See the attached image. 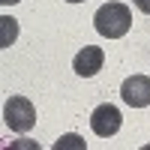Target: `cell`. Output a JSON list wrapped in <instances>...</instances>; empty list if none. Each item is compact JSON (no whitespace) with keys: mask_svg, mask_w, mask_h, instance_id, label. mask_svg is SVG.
<instances>
[{"mask_svg":"<svg viewBox=\"0 0 150 150\" xmlns=\"http://www.w3.org/2000/svg\"><path fill=\"white\" fill-rule=\"evenodd\" d=\"M0 3H3V6H12V3H18V0H0Z\"/></svg>","mask_w":150,"mask_h":150,"instance_id":"cell-9","label":"cell"},{"mask_svg":"<svg viewBox=\"0 0 150 150\" xmlns=\"http://www.w3.org/2000/svg\"><path fill=\"white\" fill-rule=\"evenodd\" d=\"M66 3H84V0H66Z\"/></svg>","mask_w":150,"mask_h":150,"instance_id":"cell-10","label":"cell"},{"mask_svg":"<svg viewBox=\"0 0 150 150\" xmlns=\"http://www.w3.org/2000/svg\"><path fill=\"white\" fill-rule=\"evenodd\" d=\"M123 126V117H120V111L105 102V105H96L93 108V114H90V129L93 135H99V138H111V135H117Z\"/></svg>","mask_w":150,"mask_h":150,"instance_id":"cell-3","label":"cell"},{"mask_svg":"<svg viewBox=\"0 0 150 150\" xmlns=\"http://www.w3.org/2000/svg\"><path fill=\"white\" fill-rule=\"evenodd\" d=\"M66 147H75V150H87V144H84V138L81 135H63L57 144H54V150H66Z\"/></svg>","mask_w":150,"mask_h":150,"instance_id":"cell-7","label":"cell"},{"mask_svg":"<svg viewBox=\"0 0 150 150\" xmlns=\"http://www.w3.org/2000/svg\"><path fill=\"white\" fill-rule=\"evenodd\" d=\"M132 3L138 6V9L144 12V15H150V0H132Z\"/></svg>","mask_w":150,"mask_h":150,"instance_id":"cell-8","label":"cell"},{"mask_svg":"<svg viewBox=\"0 0 150 150\" xmlns=\"http://www.w3.org/2000/svg\"><path fill=\"white\" fill-rule=\"evenodd\" d=\"M3 120L12 132H30L36 126V108L27 96H9L3 105Z\"/></svg>","mask_w":150,"mask_h":150,"instance_id":"cell-2","label":"cell"},{"mask_svg":"<svg viewBox=\"0 0 150 150\" xmlns=\"http://www.w3.org/2000/svg\"><path fill=\"white\" fill-rule=\"evenodd\" d=\"M0 27H3V36H0V48H9L12 42H15V36H18V24H15V18L3 15V18H0Z\"/></svg>","mask_w":150,"mask_h":150,"instance_id":"cell-6","label":"cell"},{"mask_svg":"<svg viewBox=\"0 0 150 150\" xmlns=\"http://www.w3.org/2000/svg\"><path fill=\"white\" fill-rule=\"evenodd\" d=\"M120 96L132 108H147L150 105V78L147 75H129L120 87Z\"/></svg>","mask_w":150,"mask_h":150,"instance_id":"cell-4","label":"cell"},{"mask_svg":"<svg viewBox=\"0 0 150 150\" xmlns=\"http://www.w3.org/2000/svg\"><path fill=\"white\" fill-rule=\"evenodd\" d=\"M93 24H96V33L99 36H105V39H120V36H126L129 27H132V12H129L126 3L111 0V3H105V6L96 9Z\"/></svg>","mask_w":150,"mask_h":150,"instance_id":"cell-1","label":"cell"},{"mask_svg":"<svg viewBox=\"0 0 150 150\" xmlns=\"http://www.w3.org/2000/svg\"><path fill=\"white\" fill-rule=\"evenodd\" d=\"M102 63H105V51L99 45H84L78 54H75V60H72V69L81 75V78H93V75L102 69Z\"/></svg>","mask_w":150,"mask_h":150,"instance_id":"cell-5","label":"cell"}]
</instances>
